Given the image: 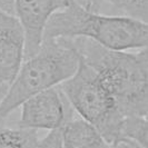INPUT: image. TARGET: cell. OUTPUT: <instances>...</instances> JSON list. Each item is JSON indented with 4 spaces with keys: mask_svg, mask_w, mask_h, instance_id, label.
I'll return each instance as SVG.
<instances>
[{
    "mask_svg": "<svg viewBox=\"0 0 148 148\" xmlns=\"http://www.w3.org/2000/svg\"><path fill=\"white\" fill-rule=\"evenodd\" d=\"M75 47L114 98L121 114L147 117V48L137 52L112 50L85 38H71Z\"/></svg>",
    "mask_w": 148,
    "mask_h": 148,
    "instance_id": "1",
    "label": "cell"
},
{
    "mask_svg": "<svg viewBox=\"0 0 148 148\" xmlns=\"http://www.w3.org/2000/svg\"><path fill=\"white\" fill-rule=\"evenodd\" d=\"M45 38H85L112 50H139L147 48L148 26L129 17L96 12L70 0L50 18Z\"/></svg>",
    "mask_w": 148,
    "mask_h": 148,
    "instance_id": "2",
    "label": "cell"
},
{
    "mask_svg": "<svg viewBox=\"0 0 148 148\" xmlns=\"http://www.w3.org/2000/svg\"><path fill=\"white\" fill-rule=\"evenodd\" d=\"M79 61L80 55L71 38H45L39 50L23 60L0 101V121L30 97L69 79Z\"/></svg>",
    "mask_w": 148,
    "mask_h": 148,
    "instance_id": "3",
    "label": "cell"
},
{
    "mask_svg": "<svg viewBox=\"0 0 148 148\" xmlns=\"http://www.w3.org/2000/svg\"><path fill=\"white\" fill-rule=\"evenodd\" d=\"M59 86L75 112L96 127L109 145L119 141L125 116L97 74L82 58L76 73Z\"/></svg>",
    "mask_w": 148,
    "mask_h": 148,
    "instance_id": "4",
    "label": "cell"
},
{
    "mask_svg": "<svg viewBox=\"0 0 148 148\" xmlns=\"http://www.w3.org/2000/svg\"><path fill=\"white\" fill-rule=\"evenodd\" d=\"M74 117L75 110L64 91L60 86H55L22 103L21 116L17 125L36 130H55L62 128Z\"/></svg>",
    "mask_w": 148,
    "mask_h": 148,
    "instance_id": "5",
    "label": "cell"
},
{
    "mask_svg": "<svg viewBox=\"0 0 148 148\" xmlns=\"http://www.w3.org/2000/svg\"><path fill=\"white\" fill-rule=\"evenodd\" d=\"M69 2L70 0H16L14 15L20 22L26 38L25 59L39 50L48 21Z\"/></svg>",
    "mask_w": 148,
    "mask_h": 148,
    "instance_id": "6",
    "label": "cell"
},
{
    "mask_svg": "<svg viewBox=\"0 0 148 148\" xmlns=\"http://www.w3.org/2000/svg\"><path fill=\"white\" fill-rule=\"evenodd\" d=\"M26 38L14 15L0 10V85L14 82L25 60Z\"/></svg>",
    "mask_w": 148,
    "mask_h": 148,
    "instance_id": "7",
    "label": "cell"
},
{
    "mask_svg": "<svg viewBox=\"0 0 148 148\" xmlns=\"http://www.w3.org/2000/svg\"><path fill=\"white\" fill-rule=\"evenodd\" d=\"M109 144L103 135L82 117H74L61 128L62 148H107Z\"/></svg>",
    "mask_w": 148,
    "mask_h": 148,
    "instance_id": "8",
    "label": "cell"
},
{
    "mask_svg": "<svg viewBox=\"0 0 148 148\" xmlns=\"http://www.w3.org/2000/svg\"><path fill=\"white\" fill-rule=\"evenodd\" d=\"M82 7L105 15L124 16L147 22L148 0H75Z\"/></svg>",
    "mask_w": 148,
    "mask_h": 148,
    "instance_id": "9",
    "label": "cell"
},
{
    "mask_svg": "<svg viewBox=\"0 0 148 148\" xmlns=\"http://www.w3.org/2000/svg\"><path fill=\"white\" fill-rule=\"evenodd\" d=\"M39 135L36 129L8 126L0 121V148H36Z\"/></svg>",
    "mask_w": 148,
    "mask_h": 148,
    "instance_id": "10",
    "label": "cell"
},
{
    "mask_svg": "<svg viewBox=\"0 0 148 148\" xmlns=\"http://www.w3.org/2000/svg\"><path fill=\"white\" fill-rule=\"evenodd\" d=\"M119 141H128L140 148H147V117H125L121 125Z\"/></svg>",
    "mask_w": 148,
    "mask_h": 148,
    "instance_id": "11",
    "label": "cell"
},
{
    "mask_svg": "<svg viewBox=\"0 0 148 148\" xmlns=\"http://www.w3.org/2000/svg\"><path fill=\"white\" fill-rule=\"evenodd\" d=\"M36 148H62L61 147V128L51 130L45 138L39 140Z\"/></svg>",
    "mask_w": 148,
    "mask_h": 148,
    "instance_id": "12",
    "label": "cell"
},
{
    "mask_svg": "<svg viewBox=\"0 0 148 148\" xmlns=\"http://www.w3.org/2000/svg\"><path fill=\"white\" fill-rule=\"evenodd\" d=\"M15 2L16 0H0V10L5 11L7 14H10V15H14Z\"/></svg>",
    "mask_w": 148,
    "mask_h": 148,
    "instance_id": "13",
    "label": "cell"
},
{
    "mask_svg": "<svg viewBox=\"0 0 148 148\" xmlns=\"http://www.w3.org/2000/svg\"><path fill=\"white\" fill-rule=\"evenodd\" d=\"M107 148H140V147L133 144V143H128V141H116L114 144H110Z\"/></svg>",
    "mask_w": 148,
    "mask_h": 148,
    "instance_id": "14",
    "label": "cell"
},
{
    "mask_svg": "<svg viewBox=\"0 0 148 148\" xmlns=\"http://www.w3.org/2000/svg\"><path fill=\"white\" fill-rule=\"evenodd\" d=\"M9 86H5V85H0V101L2 100V98L3 96L6 95V92H7V89Z\"/></svg>",
    "mask_w": 148,
    "mask_h": 148,
    "instance_id": "15",
    "label": "cell"
}]
</instances>
